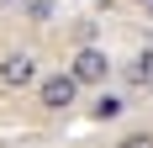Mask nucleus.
<instances>
[{
    "mask_svg": "<svg viewBox=\"0 0 153 148\" xmlns=\"http://www.w3.org/2000/svg\"><path fill=\"white\" fill-rule=\"evenodd\" d=\"M74 95H79L74 74H48L42 85H37V101H42L48 111H69V106H74Z\"/></svg>",
    "mask_w": 153,
    "mask_h": 148,
    "instance_id": "f257e3e1",
    "label": "nucleus"
},
{
    "mask_svg": "<svg viewBox=\"0 0 153 148\" xmlns=\"http://www.w3.org/2000/svg\"><path fill=\"white\" fill-rule=\"evenodd\" d=\"M69 74H74V85H100L111 74V58L100 53V48H79L74 64H69Z\"/></svg>",
    "mask_w": 153,
    "mask_h": 148,
    "instance_id": "f03ea898",
    "label": "nucleus"
},
{
    "mask_svg": "<svg viewBox=\"0 0 153 148\" xmlns=\"http://www.w3.org/2000/svg\"><path fill=\"white\" fill-rule=\"evenodd\" d=\"M90 111H95V122H111V117H122L127 106H122V101H116V95H100V101H95V106H90Z\"/></svg>",
    "mask_w": 153,
    "mask_h": 148,
    "instance_id": "20e7f679",
    "label": "nucleus"
},
{
    "mask_svg": "<svg viewBox=\"0 0 153 148\" xmlns=\"http://www.w3.org/2000/svg\"><path fill=\"white\" fill-rule=\"evenodd\" d=\"M32 79H37V58H32V53H5V58H0V85L21 90V85H32Z\"/></svg>",
    "mask_w": 153,
    "mask_h": 148,
    "instance_id": "7ed1b4c3",
    "label": "nucleus"
},
{
    "mask_svg": "<svg viewBox=\"0 0 153 148\" xmlns=\"http://www.w3.org/2000/svg\"><path fill=\"white\" fill-rule=\"evenodd\" d=\"M116 148H153V132H132V138H122Z\"/></svg>",
    "mask_w": 153,
    "mask_h": 148,
    "instance_id": "423d86ee",
    "label": "nucleus"
},
{
    "mask_svg": "<svg viewBox=\"0 0 153 148\" xmlns=\"http://www.w3.org/2000/svg\"><path fill=\"white\" fill-rule=\"evenodd\" d=\"M127 79H132V85H153V53H143V58L127 69Z\"/></svg>",
    "mask_w": 153,
    "mask_h": 148,
    "instance_id": "39448f33",
    "label": "nucleus"
}]
</instances>
